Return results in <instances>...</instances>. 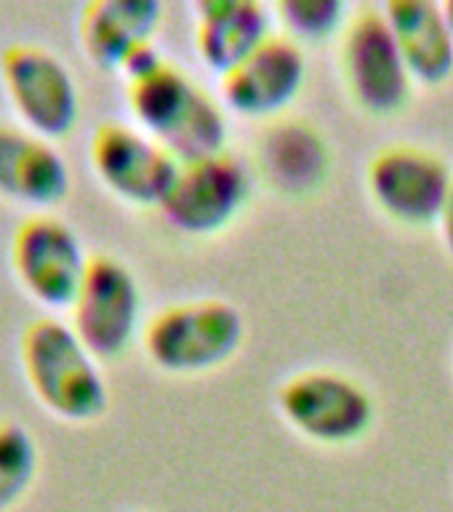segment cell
<instances>
[{
	"label": "cell",
	"instance_id": "cell-15",
	"mask_svg": "<svg viewBox=\"0 0 453 512\" xmlns=\"http://www.w3.org/2000/svg\"><path fill=\"white\" fill-rule=\"evenodd\" d=\"M163 6L158 0H91L78 16V40L96 70L120 72L134 48L152 43Z\"/></svg>",
	"mask_w": 453,
	"mask_h": 512
},
{
	"label": "cell",
	"instance_id": "cell-5",
	"mask_svg": "<svg viewBox=\"0 0 453 512\" xmlns=\"http://www.w3.org/2000/svg\"><path fill=\"white\" fill-rule=\"evenodd\" d=\"M278 408L296 432L326 446L355 443L376 419L371 392L358 379L328 368L288 376L278 390Z\"/></svg>",
	"mask_w": 453,
	"mask_h": 512
},
{
	"label": "cell",
	"instance_id": "cell-18",
	"mask_svg": "<svg viewBox=\"0 0 453 512\" xmlns=\"http://www.w3.org/2000/svg\"><path fill=\"white\" fill-rule=\"evenodd\" d=\"M38 475V446L27 427L14 419L0 422V512L14 507Z\"/></svg>",
	"mask_w": 453,
	"mask_h": 512
},
{
	"label": "cell",
	"instance_id": "cell-13",
	"mask_svg": "<svg viewBox=\"0 0 453 512\" xmlns=\"http://www.w3.org/2000/svg\"><path fill=\"white\" fill-rule=\"evenodd\" d=\"M264 182L286 198H307L326 184L331 152L326 136L310 120H278L256 144Z\"/></svg>",
	"mask_w": 453,
	"mask_h": 512
},
{
	"label": "cell",
	"instance_id": "cell-1",
	"mask_svg": "<svg viewBox=\"0 0 453 512\" xmlns=\"http://www.w3.org/2000/svg\"><path fill=\"white\" fill-rule=\"evenodd\" d=\"M128 110L136 126L163 144L179 163L224 152L227 118L222 104L174 62L126 83Z\"/></svg>",
	"mask_w": 453,
	"mask_h": 512
},
{
	"label": "cell",
	"instance_id": "cell-8",
	"mask_svg": "<svg viewBox=\"0 0 453 512\" xmlns=\"http://www.w3.org/2000/svg\"><path fill=\"white\" fill-rule=\"evenodd\" d=\"M0 83L32 134L62 139L80 112L78 86L67 64L38 43H8L0 51Z\"/></svg>",
	"mask_w": 453,
	"mask_h": 512
},
{
	"label": "cell",
	"instance_id": "cell-10",
	"mask_svg": "<svg viewBox=\"0 0 453 512\" xmlns=\"http://www.w3.org/2000/svg\"><path fill=\"white\" fill-rule=\"evenodd\" d=\"M88 160L99 182L131 206L160 208L179 174V160L163 144L123 120H102L94 128Z\"/></svg>",
	"mask_w": 453,
	"mask_h": 512
},
{
	"label": "cell",
	"instance_id": "cell-21",
	"mask_svg": "<svg viewBox=\"0 0 453 512\" xmlns=\"http://www.w3.org/2000/svg\"><path fill=\"white\" fill-rule=\"evenodd\" d=\"M440 6H443V16H446L448 27H451L453 32V0H446V3H440Z\"/></svg>",
	"mask_w": 453,
	"mask_h": 512
},
{
	"label": "cell",
	"instance_id": "cell-4",
	"mask_svg": "<svg viewBox=\"0 0 453 512\" xmlns=\"http://www.w3.org/2000/svg\"><path fill=\"white\" fill-rule=\"evenodd\" d=\"M347 94L374 118H392L411 102V72L400 54L384 8L366 6L347 19L339 43Z\"/></svg>",
	"mask_w": 453,
	"mask_h": 512
},
{
	"label": "cell",
	"instance_id": "cell-12",
	"mask_svg": "<svg viewBox=\"0 0 453 512\" xmlns=\"http://www.w3.org/2000/svg\"><path fill=\"white\" fill-rule=\"evenodd\" d=\"M307 78L302 46L283 32H272L227 75H222V99L243 118H275L294 102Z\"/></svg>",
	"mask_w": 453,
	"mask_h": 512
},
{
	"label": "cell",
	"instance_id": "cell-16",
	"mask_svg": "<svg viewBox=\"0 0 453 512\" xmlns=\"http://www.w3.org/2000/svg\"><path fill=\"white\" fill-rule=\"evenodd\" d=\"M270 11L256 0L195 3V48L211 72H227L270 38Z\"/></svg>",
	"mask_w": 453,
	"mask_h": 512
},
{
	"label": "cell",
	"instance_id": "cell-6",
	"mask_svg": "<svg viewBox=\"0 0 453 512\" xmlns=\"http://www.w3.org/2000/svg\"><path fill=\"white\" fill-rule=\"evenodd\" d=\"M453 171L443 155L422 144H384L366 168L368 195L392 222L427 227L440 219Z\"/></svg>",
	"mask_w": 453,
	"mask_h": 512
},
{
	"label": "cell",
	"instance_id": "cell-2",
	"mask_svg": "<svg viewBox=\"0 0 453 512\" xmlns=\"http://www.w3.org/2000/svg\"><path fill=\"white\" fill-rule=\"evenodd\" d=\"M19 358L32 395L54 416L96 422L107 414V382L72 326L56 318L30 320L19 339Z\"/></svg>",
	"mask_w": 453,
	"mask_h": 512
},
{
	"label": "cell",
	"instance_id": "cell-7",
	"mask_svg": "<svg viewBox=\"0 0 453 512\" xmlns=\"http://www.w3.org/2000/svg\"><path fill=\"white\" fill-rule=\"evenodd\" d=\"M70 310L72 331L94 358H120L134 342L142 320L136 275L118 256L91 254Z\"/></svg>",
	"mask_w": 453,
	"mask_h": 512
},
{
	"label": "cell",
	"instance_id": "cell-17",
	"mask_svg": "<svg viewBox=\"0 0 453 512\" xmlns=\"http://www.w3.org/2000/svg\"><path fill=\"white\" fill-rule=\"evenodd\" d=\"M384 16L398 40L411 78L440 86L453 75V32L443 6L432 0H390Z\"/></svg>",
	"mask_w": 453,
	"mask_h": 512
},
{
	"label": "cell",
	"instance_id": "cell-20",
	"mask_svg": "<svg viewBox=\"0 0 453 512\" xmlns=\"http://www.w3.org/2000/svg\"><path fill=\"white\" fill-rule=\"evenodd\" d=\"M438 224H440V235H443V243H446V248L453 256V179H451V187H448L446 203H443Z\"/></svg>",
	"mask_w": 453,
	"mask_h": 512
},
{
	"label": "cell",
	"instance_id": "cell-19",
	"mask_svg": "<svg viewBox=\"0 0 453 512\" xmlns=\"http://www.w3.org/2000/svg\"><path fill=\"white\" fill-rule=\"evenodd\" d=\"M283 35L302 43H323L336 30H344L347 6L342 0H280L275 6Z\"/></svg>",
	"mask_w": 453,
	"mask_h": 512
},
{
	"label": "cell",
	"instance_id": "cell-3",
	"mask_svg": "<svg viewBox=\"0 0 453 512\" xmlns=\"http://www.w3.org/2000/svg\"><path fill=\"white\" fill-rule=\"evenodd\" d=\"M246 323L224 299H190L168 304L147 320L142 344L147 358L168 374H206L235 355Z\"/></svg>",
	"mask_w": 453,
	"mask_h": 512
},
{
	"label": "cell",
	"instance_id": "cell-14",
	"mask_svg": "<svg viewBox=\"0 0 453 512\" xmlns=\"http://www.w3.org/2000/svg\"><path fill=\"white\" fill-rule=\"evenodd\" d=\"M70 192V166L48 139L0 120V195L27 206H56Z\"/></svg>",
	"mask_w": 453,
	"mask_h": 512
},
{
	"label": "cell",
	"instance_id": "cell-11",
	"mask_svg": "<svg viewBox=\"0 0 453 512\" xmlns=\"http://www.w3.org/2000/svg\"><path fill=\"white\" fill-rule=\"evenodd\" d=\"M16 278L46 307H72L88 267V254L70 224L51 214H32L11 238Z\"/></svg>",
	"mask_w": 453,
	"mask_h": 512
},
{
	"label": "cell",
	"instance_id": "cell-9",
	"mask_svg": "<svg viewBox=\"0 0 453 512\" xmlns=\"http://www.w3.org/2000/svg\"><path fill=\"white\" fill-rule=\"evenodd\" d=\"M251 198V171L232 152L179 163L160 214L184 235H216L227 230Z\"/></svg>",
	"mask_w": 453,
	"mask_h": 512
}]
</instances>
